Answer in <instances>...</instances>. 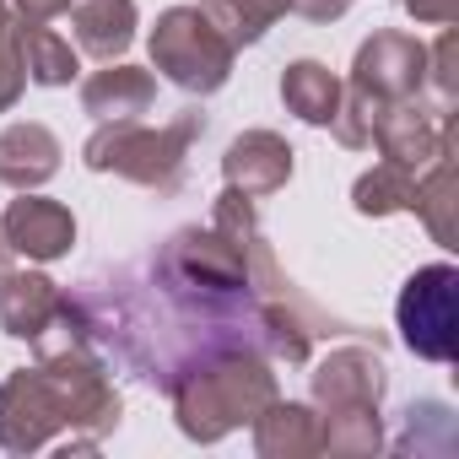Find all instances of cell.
Segmentation results:
<instances>
[{
	"label": "cell",
	"instance_id": "obj_1",
	"mask_svg": "<svg viewBox=\"0 0 459 459\" xmlns=\"http://www.w3.org/2000/svg\"><path fill=\"white\" fill-rule=\"evenodd\" d=\"M65 298L87 325L92 346L162 394L211 357L276 351V325L255 287L189 281L157 260L92 276Z\"/></svg>",
	"mask_w": 459,
	"mask_h": 459
},
{
	"label": "cell",
	"instance_id": "obj_2",
	"mask_svg": "<svg viewBox=\"0 0 459 459\" xmlns=\"http://www.w3.org/2000/svg\"><path fill=\"white\" fill-rule=\"evenodd\" d=\"M119 389L108 384V357L82 341L39 351L33 368L0 378V448L6 454H92L119 427Z\"/></svg>",
	"mask_w": 459,
	"mask_h": 459
},
{
	"label": "cell",
	"instance_id": "obj_3",
	"mask_svg": "<svg viewBox=\"0 0 459 459\" xmlns=\"http://www.w3.org/2000/svg\"><path fill=\"white\" fill-rule=\"evenodd\" d=\"M308 389H314V411H319V454H341V459H357V454H378L384 448V389H389V368L378 357V341H357L351 346H335L330 357L314 362L308 373Z\"/></svg>",
	"mask_w": 459,
	"mask_h": 459
},
{
	"label": "cell",
	"instance_id": "obj_4",
	"mask_svg": "<svg viewBox=\"0 0 459 459\" xmlns=\"http://www.w3.org/2000/svg\"><path fill=\"white\" fill-rule=\"evenodd\" d=\"M276 373L265 351H227L211 357L200 368H189L168 400H173V421L189 443H221L227 432L249 427L271 400H276Z\"/></svg>",
	"mask_w": 459,
	"mask_h": 459
},
{
	"label": "cell",
	"instance_id": "obj_5",
	"mask_svg": "<svg viewBox=\"0 0 459 459\" xmlns=\"http://www.w3.org/2000/svg\"><path fill=\"white\" fill-rule=\"evenodd\" d=\"M427 87V44L411 39V33H373L357 44V60H351V82H341V108L330 119L335 141L351 146V152H368L373 146V125L384 119L389 103H405V98H421Z\"/></svg>",
	"mask_w": 459,
	"mask_h": 459
},
{
	"label": "cell",
	"instance_id": "obj_6",
	"mask_svg": "<svg viewBox=\"0 0 459 459\" xmlns=\"http://www.w3.org/2000/svg\"><path fill=\"white\" fill-rule=\"evenodd\" d=\"M205 135V114L200 108H178L168 125H141V119H108L87 135L82 162L92 173H114L130 178L141 189L157 195H178L184 173H189V146Z\"/></svg>",
	"mask_w": 459,
	"mask_h": 459
},
{
	"label": "cell",
	"instance_id": "obj_7",
	"mask_svg": "<svg viewBox=\"0 0 459 459\" xmlns=\"http://www.w3.org/2000/svg\"><path fill=\"white\" fill-rule=\"evenodd\" d=\"M146 49H152V71H162L178 92L195 98L221 92L233 82V60H238V49L205 17V6H168L146 33Z\"/></svg>",
	"mask_w": 459,
	"mask_h": 459
},
{
	"label": "cell",
	"instance_id": "obj_8",
	"mask_svg": "<svg viewBox=\"0 0 459 459\" xmlns=\"http://www.w3.org/2000/svg\"><path fill=\"white\" fill-rule=\"evenodd\" d=\"M394 325L421 362H459V271L448 260L411 271L394 298Z\"/></svg>",
	"mask_w": 459,
	"mask_h": 459
},
{
	"label": "cell",
	"instance_id": "obj_9",
	"mask_svg": "<svg viewBox=\"0 0 459 459\" xmlns=\"http://www.w3.org/2000/svg\"><path fill=\"white\" fill-rule=\"evenodd\" d=\"M373 146H378L384 162L421 173L437 152L459 146V130H454V114H437L421 98H405V103H389L384 108V119L373 125Z\"/></svg>",
	"mask_w": 459,
	"mask_h": 459
},
{
	"label": "cell",
	"instance_id": "obj_10",
	"mask_svg": "<svg viewBox=\"0 0 459 459\" xmlns=\"http://www.w3.org/2000/svg\"><path fill=\"white\" fill-rule=\"evenodd\" d=\"M0 238H6V249H17L22 260H65L71 244H76V216L60 205V200H44L33 189H22V200L6 205V216H0Z\"/></svg>",
	"mask_w": 459,
	"mask_h": 459
},
{
	"label": "cell",
	"instance_id": "obj_11",
	"mask_svg": "<svg viewBox=\"0 0 459 459\" xmlns=\"http://www.w3.org/2000/svg\"><path fill=\"white\" fill-rule=\"evenodd\" d=\"M292 157L298 152L287 146V135H276V130H244L233 146L221 152V178H227V189H238L249 200H265V195L287 189Z\"/></svg>",
	"mask_w": 459,
	"mask_h": 459
},
{
	"label": "cell",
	"instance_id": "obj_12",
	"mask_svg": "<svg viewBox=\"0 0 459 459\" xmlns=\"http://www.w3.org/2000/svg\"><path fill=\"white\" fill-rule=\"evenodd\" d=\"M65 308V292L44 271H0V330L12 341H39Z\"/></svg>",
	"mask_w": 459,
	"mask_h": 459
},
{
	"label": "cell",
	"instance_id": "obj_13",
	"mask_svg": "<svg viewBox=\"0 0 459 459\" xmlns=\"http://www.w3.org/2000/svg\"><path fill=\"white\" fill-rule=\"evenodd\" d=\"M60 135L39 119L6 125L0 130V184L6 189H39L60 173Z\"/></svg>",
	"mask_w": 459,
	"mask_h": 459
},
{
	"label": "cell",
	"instance_id": "obj_14",
	"mask_svg": "<svg viewBox=\"0 0 459 459\" xmlns=\"http://www.w3.org/2000/svg\"><path fill=\"white\" fill-rule=\"evenodd\" d=\"M152 103H157L152 71L125 65V60H108V71H92V76L82 82V108H87L98 125H108V119H141Z\"/></svg>",
	"mask_w": 459,
	"mask_h": 459
},
{
	"label": "cell",
	"instance_id": "obj_15",
	"mask_svg": "<svg viewBox=\"0 0 459 459\" xmlns=\"http://www.w3.org/2000/svg\"><path fill=\"white\" fill-rule=\"evenodd\" d=\"M71 39L92 60H119L135 44V0H71Z\"/></svg>",
	"mask_w": 459,
	"mask_h": 459
},
{
	"label": "cell",
	"instance_id": "obj_16",
	"mask_svg": "<svg viewBox=\"0 0 459 459\" xmlns=\"http://www.w3.org/2000/svg\"><path fill=\"white\" fill-rule=\"evenodd\" d=\"M255 454L260 459H308L319 454V411L303 400H271L255 421Z\"/></svg>",
	"mask_w": 459,
	"mask_h": 459
},
{
	"label": "cell",
	"instance_id": "obj_17",
	"mask_svg": "<svg viewBox=\"0 0 459 459\" xmlns=\"http://www.w3.org/2000/svg\"><path fill=\"white\" fill-rule=\"evenodd\" d=\"M454 157H459V146L437 152L416 173V195H411V211L421 216V227L432 233V244H443V249H454V238H459V227H454V216H459V173H454Z\"/></svg>",
	"mask_w": 459,
	"mask_h": 459
},
{
	"label": "cell",
	"instance_id": "obj_18",
	"mask_svg": "<svg viewBox=\"0 0 459 459\" xmlns=\"http://www.w3.org/2000/svg\"><path fill=\"white\" fill-rule=\"evenodd\" d=\"M281 103H287V114H298L303 125L330 130V119H335V108H341V76H335L330 65H319V60H292V65L281 71Z\"/></svg>",
	"mask_w": 459,
	"mask_h": 459
},
{
	"label": "cell",
	"instance_id": "obj_19",
	"mask_svg": "<svg viewBox=\"0 0 459 459\" xmlns=\"http://www.w3.org/2000/svg\"><path fill=\"white\" fill-rule=\"evenodd\" d=\"M17 44H22V71H28V82H39V87H71V82H76L82 49H76L71 39H60L49 22L17 28Z\"/></svg>",
	"mask_w": 459,
	"mask_h": 459
},
{
	"label": "cell",
	"instance_id": "obj_20",
	"mask_svg": "<svg viewBox=\"0 0 459 459\" xmlns=\"http://www.w3.org/2000/svg\"><path fill=\"white\" fill-rule=\"evenodd\" d=\"M400 416H405L400 437H384V448H394V454H454L459 427H454V411L443 400H411Z\"/></svg>",
	"mask_w": 459,
	"mask_h": 459
},
{
	"label": "cell",
	"instance_id": "obj_21",
	"mask_svg": "<svg viewBox=\"0 0 459 459\" xmlns=\"http://www.w3.org/2000/svg\"><path fill=\"white\" fill-rule=\"evenodd\" d=\"M287 12H292V0H205V17L227 33V44H233V49L260 44Z\"/></svg>",
	"mask_w": 459,
	"mask_h": 459
},
{
	"label": "cell",
	"instance_id": "obj_22",
	"mask_svg": "<svg viewBox=\"0 0 459 459\" xmlns=\"http://www.w3.org/2000/svg\"><path fill=\"white\" fill-rule=\"evenodd\" d=\"M411 195H416V173H411V168H394V162H378V168H368V173L351 184V205H357L362 216L411 211Z\"/></svg>",
	"mask_w": 459,
	"mask_h": 459
},
{
	"label": "cell",
	"instance_id": "obj_23",
	"mask_svg": "<svg viewBox=\"0 0 459 459\" xmlns=\"http://www.w3.org/2000/svg\"><path fill=\"white\" fill-rule=\"evenodd\" d=\"M22 87H28V71H22L17 17H12V6H6V0H0V114H6V108H17Z\"/></svg>",
	"mask_w": 459,
	"mask_h": 459
},
{
	"label": "cell",
	"instance_id": "obj_24",
	"mask_svg": "<svg viewBox=\"0 0 459 459\" xmlns=\"http://www.w3.org/2000/svg\"><path fill=\"white\" fill-rule=\"evenodd\" d=\"M427 82L437 92V114H454V103H459V39H454V28L427 49Z\"/></svg>",
	"mask_w": 459,
	"mask_h": 459
},
{
	"label": "cell",
	"instance_id": "obj_25",
	"mask_svg": "<svg viewBox=\"0 0 459 459\" xmlns=\"http://www.w3.org/2000/svg\"><path fill=\"white\" fill-rule=\"evenodd\" d=\"M6 6H12L17 28H28V22H55V17H65L71 0H6Z\"/></svg>",
	"mask_w": 459,
	"mask_h": 459
},
{
	"label": "cell",
	"instance_id": "obj_26",
	"mask_svg": "<svg viewBox=\"0 0 459 459\" xmlns=\"http://www.w3.org/2000/svg\"><path fill=\"white\" fill-rule=\"evenodd\" d=\"M400 6H405L416 22H427V28H448V22H459V0H400Z\"/></svg>",
	"mask_w": 459,
	"mask_h": 459
},
{
	"label": "cell",
	"instance_id": "obj_27",
	"mask_svg": "<svg viewBox=\"0 0 459 459\" xmlns=\"http://www.w3.org/2000/svg\"><path fill=\"white\" fill-rule=\"evenodd\" d=\"M292 12L308 22H341L351 12V0H292Z\"/></svg>",
	"mask_w": 459,
	"mask_h": 459
},
{
	"label": "cell",
	"instance_id": "obj_28",
	"mask_svg": "<svg viewBox=\"0 0 459 459\" xmlns=\"http://www.w3.org/2000/svg\"><path fill=\"white\" fill-rule=\"evenodd\" d=\"M0 271H6V238H0Z\"/></svg>",
	"mask_w": 459,
	"mask_h": 459
}]
</instances>
